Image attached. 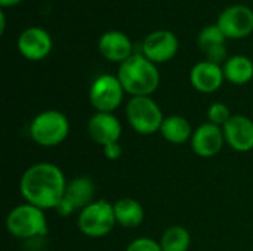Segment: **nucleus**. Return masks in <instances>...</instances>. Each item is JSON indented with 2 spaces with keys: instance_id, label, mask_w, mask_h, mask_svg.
<instances>
[{
  "instance_id": "2eb2a0df",
  "label": "nucleus",
  "mask_w": 253,
  "mask_h": 251,
  "mask_svg": "<svg viewBox=\"0 0 253 251\" xmlns=\"http://www.w3.org/2000/svg\"><path fill=\"white\" fill-rule=\"evenodd\" d=\"M98 49L101 55L111 62H125L133 53V44L130 38L119 30H110L104 33L98 40Z\"/></svg>"
},
{
  "instance_id": "dca6fc26",
  "label": "nucleus",
  "mask_w": 253,
  "mask_h": 251,
  "mask_svg": "<svg viewBox=\"0 0 253 251\" xmlns=\"http://www.w3.org/2000/svg\"><path fill=\"white\" fill-rule=\"evenodd\" d=\"M225 80L224 70L221 65H216L209 61L197 62L190 71V81L193 87L202 93L216 92Z\"/></svg>"
},
{
  "instance_id": "f8f14e48",
  "label": "nucleus",
  "mask_w": 253,
  "mask_h": 251,
  "mask_svg": "<svg viewBox=\"0 0 253 251\" xmlns=\"http://www.w3.org/2000/svg\"><path fill=\"white\" fill-rule=\"evenodd\" d=\"M190 143L196 155L202 158H212L221 152L225 143L224 130L222 127L209 121L203 123L194 130Z\"/></svg>"
},
{
  "instance_id": "aec40b11",
  "label": "nucleus",
  "mask_w": 253,
  "mask_h": 251,
  "mask_svg": "<svg viewBox=\"0 0 253 251\" xmlns=\"http://www.w3.org/2000/svg\"><path fill=\"white\" fill-rule=\"evenodd\" d=\"M159 243L163 251H188L191 246V235L185 226L172 225L163 232Z\"/></svg>"
},
{
  "instance_id": "1a4fd4ad",
  "label": "nucleus",
  "mask_w": 253,
  "mask_h": 251,
  "mask_svg": "<svg viewBox=\"0 0 253 251\" xmlns=\"http://www.w3.org/2000/svg\"><path fill=\"white\" fill-rule=\"evenodd\" d=\"M227 38H245L253 33V10L246 4L225 7L216 21Z\"/></svg>"
},
{
  "instance_id": "f257e3e1",
  "label": "nucleus",
  "mask_w": 253,
  "mask_h": 251,
  "mask_svg": "<svg viewBox=\"0 0 253 251\" xmlns=\"http://www.w3.org/2000/svg\"><path fill=\"white\" fill-rule=\"evenodd\" d=\"M67 188L62 170L53 163H36L21 176L19 192L25 203L42 210H56Z\"/></svg>"
},
{
  "instance_id": "393cba45",
  "label": "nucleus",
  "mask_w": 253,
  "mask_h": 251,
  "mask_svg": "<svg viewBox=\"0 0 253 251\" xmlns=\"http://www.w3.org/2000/svg\"><path fill=\"white\" fill-rule=\"evenodd\" d=\"M102 151H104V155H105V158H108V160H119L120 157H122V154H123V149H122V145H120V142H116V143H110V145H107V146H104L102 148Z\"/></svg>"
},
{
  "instance_id": "bb28decb",
  "label": "nucleus",
  "mask_w": 253,
  "mask_h": 251,
  "mask_svg": "<svg viewBox=\"0 0 253 251\" xmlns=\"http://www.w3.org/2000/svg\"><path fill=\"white\" fill-rule=\"evenodd\" d=\"M6 31V15H4V9L0 10V33L4 34Z\"/></svg>"
},
{
  "instance_id": "f3484780",
  "label": "nucleus",
  "mask_w": 253,
  "mask_h": 251,
  "mask_svg": "<svg viewBox=\"0 0 253 251\" xmlns=\"http://www.w3.org/2000/svg\"><path fill=\"white\" fill-rule=\"evenodd\" d=\"M113 207L117 225L125 229H135L144 222V207L139 201L133 198H120L113 204Z\"/></svg>"
},
{
  "instance_id": "412c9836",
  "label": "nucleus",
  "mask_w": 253,
  "mask_h": 251,
  "mask_svg": "<svg viewBox=\"0 0 253 251\" xmlns=\"http://www.w3.org/2000/svg\"><path fill=\"white\" fill-rule=\"evenodd\" d=\"M227 37L224 36V33L221 31V28L216 24L208 25L205 28H202V31L197 36V43L199 47L206 53L209 49L215 47V46H221L225 44Z\"/></svg>"
},
{
  "instance_id": "0eeeda50",
  "label": "nucleus",
  "mask_w": 253,
  "mask_h": 251,
  "mask_svg": "<svg viewBox=\"0 0 253 251\" xmlns=\"http://www.w3.org/2000/svg\"><path fill=\"white\" fill-rule=\"evenodd\" d=\"M125 93L117 75L101 74L90 84L89 101L96 112H114L122 105Z\"/></svg>"
},
{
  "instance_id": "9b49d317",
  "label": "nucleus",
  "mask_w": 253,
  "mask_h": 251,
  "mask_svg": "<svg viewBox=\"0 0 253 251\" xmlns=\"http://www.w3.org/2000/svg\"><path fill=\"white\" fill-rule=\"evenodd\" d=\"M19 53L28 61H42L44 59L53 46L50 34L42 27H28L25 28L16 40Z\"/></svg>"
},
{
  "instance_id": "39448f33",
  "label": "nucleus",
  "mask_w": 253,
  "mask_h": 251,
  "mask_svg": "<svg viewBox=\"0 0 253 251\" xmlns=\"http://www.w3.org/2000/svg\"><path fill=\"white\" fill-rule=\"evenodd\" d=\"M126 118L136 133L148 136L160 132L165 115L151 96H133L126 105Z\"/></svg>"
},
{
  "instance_id": "6e6552de",
  "label": "nucleus",
  "mask_w": 253,
  "mask_h": 251,
  "mask_svg": "<svg viewBox=\"0 0 253 251\" xmlns=\"http://www.w3.org/2000/svg\"><path fill=\"white\" fill-rule=\"evenodd\" d=\"M95 201V183L87 176H77L67 182L65 194L56 207V212L67 217L74 212H80Z\"/></svg>"
},
{
  "instance_id": "b1692460",
  "label": "nucleus",
  "mask_w": 253,
  "mask_h": 251,
  "mask_svg": "<svg viewBox=\"0 0 253 251\" xmlns=\"http://www.w3.org/2000/svg\"><path fill=\"white\" fill-rule=\"evenodd\" d=\"M227 59H228V56H227V47H225V44L215 46V47H212V49H209L206 52V61L213 62L216 65H221L222 67Z\"/></svg>"
},
{
  "instance_id": "20e7f679",
  "label": "nucleus",
  "mask_w": 253,
  "mask_h": 251,
  "mask_svg": "<svg viewBox=\"0 0 253 251\" xmlns=\"http://www.w3.org/2000/svg\"><path fill=\"white\" fill-rule=\"evenodd\" d=\"M7 232L19 240L42 238L47 234V219L44 210L24 203L12 209L6 217Z\"/></svg>"
},
{
  "instance_id": "ddd939ff",
  "label": "nucleus",
  "mask_w": 253,
  "mask_h": 251,
  "mask_svg": "<svg viewBox=\"0 0 253 251\" xmlns=\"http://www.w3.org/2000/svg\"><path fill=\"white\" fill-rule=\"evenodd\" d=\"M90 139L102 148L116 143L122 138V123L113 112H96L87 121Z\"/></svg>"
},
{
  "instance_id": "423d86ee",
  "label": "nucleus",
  "mask_w": 253,
  "mask_h": 251,
  "mask_svg": "<svg viewBox=\"0 0 253 251\" xmlns=\"http://www.w3.org/2000/svg\"><path fill=\"white\" fill-rule=\"evenodd\" d=\"M116 225L117 222L114 207L105 200L93 201L92 204L80 210L77 216L79 231L90 238H101L108 235Z\"/></svg>"
},
{
  "instance_id": "a878e982",
  "label": "nucleus",
  "mask_w": 253,
  "mask_h": 251,
  "mask_svg": "<svg viewBox=\"0 0 253 251\" xmlns=\"http://www.w3.org/2000/svg\"><path fill=\"white\" fill-rule=\"evenodd\" d=\"M22 0H0V6H1V9H4V7H12V6H16V4H19Z\"/></svg>"
},
{
  "instance_id": "4468645a",
  "label": "nucleus",
  "mask_w": 253,
  "mask_h": 251,
  "mask_svg": "<svg viewBox=\"0 0 253 251\" xmlns=\"http://www.w3.org/2000/svg\"><path fill=\"white\" fill-rule=\"evenodd\" d=\"M225 143L237 152H248L253 149V120L248 115H233L222 127Z\"/></svg>"
},
{
  "instance_id": "9d476101",
  "label": "nucleus",
  "mask_w": 253,
  "mask_h": 251,
  "mask_svg": "<svg viewBox=\"0 0 253 251\" xmlns=\"http://www.w3.org/2000/svg\"><path fill=\"white\" fill-rule=\"evenodd\" d=\"M179 49V40L170 30H156L142 41V55L151 62L163 64L175 58Z\"/></svg>"
},
{
  "instance_id": "5701e85b",
  "label": "nucleus",
  "mask_w": 253,
  "mask_h": 251,
  "mask_svg": "<svg viewBox=\"0 0 253 251\" xmlns=\"http://www.w3.org/2000/svg\"><path fill=\"white\" fill-rule=\"evenodd\" d=\"M125 251H163L159 241H154L148 237H141L133 240Z\"/></svg>"
},
{
  "instance_id": "4be33fe9",
  "label": "nucleus",
  "mask_w": 253,
  "mask_h": 251,
  "mask_svg": "<svg viewBox=\"0 0 253 251\" xmlns=\"http://www.w3.org/2000/svg\"><path fill=\"white\" fill-rule=\"evenodd\" d=\"M208 121L212 124H216L219 127H224L228 120L233 117V114L230 112V108L222 104V102H213L209 108H208Z\"/></svg>"
},
{
  "instance_id": "a211bd4d",
  "label": "nucleus",
  "mask_w": 253,
  "mask_h": 251,
  "mask_svg": "<svg viewBox=\"0 0 253 251\" xmlns=\"http://www.w3.org/2000/svg\"><path fill=\"white\" fill-rule=\"evenodd\" d=\"M159 133L168 142H170L173 145H182V143H187L188 141H191L194 130L185 117L173 114V115L165 117Z\"/></svg>"
},
{
  "instance_id": "f03ea898",
  "label": "nucleus",
  "mask_w": 253,
  "mask_h": 251,
  "mask_svg": "<svg viewBox=\"0 0 253 251\" xmlns=\"http://www.w3.org/2000/svg\"><path fill=\"white\" fill-rule=\"evenodd\" d=\"M117 77L126 93L133 96H151L160 84V72L154 62L142 53H133L120 64Z\"/></svg>"
},
{
  "instance_id": "7ed1b4c3",
  "label": "nucleus",
  "mask_w": 253,
  "mask_h": 251,
  "mask_svg": "<svg viewBox=\"0 0 253 251\" xmlns=\"http://www.w3.org/2000/svg\"><path fill=\"white\" fill-rule=\"evenodd\" d=\"M28 133L37 145L53 148L67 139L70 133V120L58 109H46L31 120Z\"/></svg>"
},
{
  "instance_id": "6ab92c4d",
  "label": "nucleus",
  "mask_w": 253,
  "mask_h": 251,
  "mask_svg": "<svg viewBox=\"0 0 253 251\" xmlns=\"http://www.w3.org/2000/svg\"><path fill=\"white\" fill-rule=\"evenodd\" d=\"M222 70L225 80L237 86L246 84L253 78V61L245 55L230 56L222 65Z\"/></svg>"
}]
</instances>
